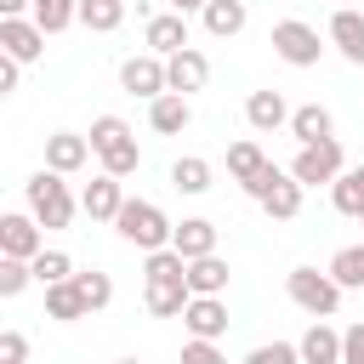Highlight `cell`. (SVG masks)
Here are the masks:
<instances>
[{
    "instance_id": "6da1fadb",
    "label": "cell",
    "mask_w": 364,
    "mask_h": 364,
    "mask_svg": "<svg viewBox=\"0 0 364 364\" xmlns=\"http://www.w3.org/2000/svg\"><path fill=\"white\" fill-rule=\"evenodd\" d=\"M142 279H148V313L154 318H182L188 313V301H193V290H188V262L176 256V250H154L148 262H142Z\"/></svg>"
},
{
    "instance_id": "7a4b0ae2",
    "label": "cell",
    "mask_w": 364,
    "mask_h": 364,
    "mask_svg": "<svg viewBox=\"0 0 364 364\" xmlns=\"http://www.w3.org/2000/svg\"><path fill=\"white\" fill-rule=\"evenodd\" d=\"M91 154H97L102 171L119 176V182L142 165V148H136V136H131V125H125L119 114H97V119H91Z\"/></svg>"
},
{
    "instance_id": "3957f363",
    "label": "cell",
    "mask_w": 364,
    "mask_h": 364,
    "mask_svg": "<svg viewBox=\"0 0 364 364\" xmlns=\"http://www.w3.org/2000/svg\"><path fill=\"white\" fill-rule=\"evenodd\" d=\"M114 228H119V239L125 245H136V250H171V239H176V222L154 205V199H125V210L114 216Z\"/></svg>"
},
{
    "instance_id": "277c9868",
    "label": "cell",
    "mask_w": 364,
    "mask_h": 364,
    "mask_svg": "<svg viewBox=\"0 0 364 364\" xmlns=\"http://www.w3.org/2000/svg\"><path fill=\"white\" fill-rule=\"evenodd\" d=\"M23 193H28V216L51 233V228H68L74 222V210H80V199L68 193V182L57 176V171H34L28 182H23Z\"/></svg>"
},
{
    "instance_id": "5b68a950",
    "label": "cell",
    "mask_w": 364,
    "mask_h": 364,
    "mask_svg": "<svg viewBox=\"0 0 364 364\" xmlns=\"http://www.w3.org/2000/svg\"><path fill=\"white\" fill-rule=\"evenodd\" d=\"M284 290H290V301H296L301 313H313V318H336V307H341V284H336L330 273H318V267H290V273H284Z\"/></svg>"
},
{
    "instance_id": "8992f818",
    "label": "cell",
    "mask_w": 364,
    "mask_h": 364,
    "mask_svg": "<svg viewBox=\"0 0 364 364\" xmlns=\"http://www.w3.org/2000/svg\"><path fill=\"white\" fill-rule=\"evenodd\" d=\"M245 193H250V199H256V205H262L273 222H290V216L301 210V182H296L290 171H279V165H267V171H262V176H256Z\"/></svg>"
},
{
    "instance_id": "52a82bcc",
    "label": "cell",
    "mask_w": 364,
    "mask_h": 364,
    "mask_svg": "<svg viewBox=\"0 0 364 364\" xmlns=\"http://www.w3.org/2000/svg\"><path fill=\"white\" fill-rule=\"evenodd\" d=\"M273 51H279L290 68H313V63L324 57V46H318V28H313V23H301V17H284V23H273Z\"/></svg>"
},
{
    "instance_id": "ba28073f",
    "label": "cell",
    "mask_w": 364,
    "mask_h": 364,
    "mask_svg": "<svg viewBox=\"0 0 364 364\" xmlns=\"http://www.w3.org/2000/svg\"><path fill=\"white\" fill-rule=\"evenodd\" d=\"M347 171V159H341V142L330 136V142H313V148H296V159H290V176L301 182V188H318V182H336Z\"/></svg>"
},
{
    "instance_id": "9c48e42d",
    "label": "cell",
    "mask_w": 364,
    "mask_h": 364,
    "mask_svg": "<svg viewBox=\"0 0 364 364\" xmlns=\"http://www.w3.org/2000/svg\"><path fill=\"white\" fill-rule=\"evenodd\" d=\"M119 85L131 91V97H165L171 91V80H165V57H154V51H142V57H125L119 63Z\"/></svg>"
},
{
    "instance_id": "30bf717a",
    "label": "cell",
    "mask_w": 364,
    "mask_h": 364,
    "mask_svg": "<svg viewBox=\"0 0 364 364\" xmlns=\"http://www.w3.org/2000/svg\"><path fill=\"white\" fill-rule=\"evenodd\" d=\"M40 250H46V239H40V222H34V216H23V210L0 216V256H11V262H34Z\"/></svg>"
},
{
    "instance_id": "8fae6325",
    "label": "cell",
    "mask_w": 364,
    "mask_h": 364,
    "mask_svg": "<svg viewBox=\"0 0 364 364\" xmlns=\"http://www.w3.org/2000/svg\"><path fill=\"white\" fill-rule=\"evenodd\" d=\"M0 51L17 57V63H34L46 51V28L34 17H0Z\"/></svg>"
},
{
    "instance_id": "7c38bea8",
    "label": "cell",
    "mask_w": 364,
    "mask_h": 364,
    "mask_svg": "<svg viewBox=\"0 0 364 364\" xmlns=\"http://www.w3.org/2000/svg\"><path fill=\"white\" fill-rule=\"evenodd\" d=\"M182 324H188L193 341H222L228 336V301L222 296H193L188 313H182Z\"/></svg>"
},
{
    "instance_id": "4fadbf2b",
    "label": "cell",
    "mask_w": 364,
    "mask_h": 364,
    "mask_svg": "<svg viewBox=\"0 0 364 364\" xmlns=\"http://www.w3.org/2000/svg\"><path fill=\"white\" fill-rule=\"evenodd\" d=\"M85 159H91V136H80V131H51L46 136V171L74 176Z\"/></svg>"
},
{
    "instance_id": "5bb4252c",
    "label": "cell",
    "mask_w": 364,
    "mask_h": 364,
    "mask_svg": "<svg viewBox=\"0 0 364 364\" xmlns=\"http://www.w3.org/2000/svg\"><path fill=\"white\" fill-rule=\"evenodd\" d=\"M80 210L91 216V222H114L119 210H125V188H119V176H91L85 182V193H80Z\"/></svg>"
},
{
    "instance_id": "9a60e30c",
    "label": "cell",
    "mask_w": 364,
    "mask_h": 364,
    "mask_svg": "<svg viewBox=\"0 0 364 364\" xmlns=\"http://www.w3.org/2000/svg\"><path fill=\"white\" fill-rule=\"evenodd\" d=\"M330 46H336L353 68H364V11H358V6H336V17H330Z\"/></svg>"
},
{
    "instance_id": "2e32d148",
    "label": "cell",
    "mask_w": 364,
    "mask_h": 364,
    "mask_svg": "<svg viewBox=\"0 0 364 364\" xmlns=\"http://www.w3.org/2000/svg\"><path fill=\"white\" fill-rule=\"evenodd\" d=\"M142 40H148L154 57H176V51H188V17L182 11H159V17H148Z\"/></svg>"
},
{
    "instance_id": "e0dca14e",
    "label": "cell",
    "mask_w": 364,
    "mask_h": 364,
    "mask_svg": "<svg viewBox=\"0 0 364 364\" xmlns=\"http://www.w3.org/2000/svg\"><path fill=\"white\" fill-rule=\"evenodd\" d=\"M165 80H171V91L176 97H193V91H205V80H210V63H205V51H176V57H165Z\"/></svg>"
},
{
    "instance_id": "ac0fdd59",
    "label": "cell",
    "mask_w": 364,
    "mask_h": 364,
    "mask_svg": "<svg viewBox=\"0 0 364 364\" xmlns=\"http://www.w3.org/2000/svg\"><path fill=\"white\" fill-rule=\"evenodd\" d=\"M148 125H154L159 136H182V131L193 125V102H188V97H176V91H165V97H154V102H148Z\"/></svg>"
},
{
    "instance_id": "d6986e66",
    "label": "cell",
    "mask_w": 364,
    "mask_h": 364,
    "mask_svg": "<svg viewBox=\"0 0 364 364\" xmlns=\"http://www.w3.org/2000/svg\"><path fill=\"white\" fill-rule=\"evenodd\" d=\"M171 250H176L182 262L216 256V222H205V216H188V222H176V239H171Z\"/></svg>"
},
{
    "instance_id": "ffe728a7",
    "label": "cell",
    "mask_w": 364,
    "mask_h": 364,
    "mask_svg": "<svg viewBox=\"0 0 364 364\" xmlns=\"http://www.w3.org/2000/svg\"><path fill=\"white\" fill-rule=\"evenodd\" d=\"M290 102H284V91H250V102H245V119H250V131H279V125H290Z\"/></svg>"
},
{
    "instance_id": "44dd1931",
    "label": "cell",
    "mask_w": 364,
    "mask_h": 364,
    "mask_svg": "<svg viewBox=\"0 0 364 364\" xmlns=\"http://www.w3.org/2000/svg\"><path fill=\"white\" fill-rule=\"evenodd\" d=\"M290 136H296L301 148H313V142H330V136H336V119H330V108H318V102H301V108L290 114Z\"/></svg>"
},
{
    "instance_id": "7402d4cb",
    "label": "cell",
    "mask_w": 364,
    "mask_h": 364,
    "mask_svg": "<svg viewBox=\"0 0 364 364\" xmlns=\"http://www.w3.org/2000/svg\"><path fill=\"white\" fill-rule=\"evenodd\" d=\"M296 347H301V364H341V330H330L324 318H313V330Z\"/></svg>"
},
{
    "instance_id": "603a6c76",
    "label": "cell",
    "mask_w": 364,
    "mask_h": 364,
    "mask_svg": "<svg viewBox=\"0 0 364 364\" xmlns=\"http://www.w3.org/2000/svg\"><path fill=\"white\" fill-rule=\"evenodd\" d=\"M91 307H85V296H80V284L74 279H63V284H46V318H57V324H74V318H85Z\"/></svg>"
},
{
    "instance_id": "cb8c5ba5",
    "label": "cell",
    "mask_w": 364,
    "mask_h": 364,
    "mask_svg": "<svg viewBox=\"0 0 364 364\" xmlns=\"http://www.w3.org/2000/svg\"><path fill=\"white\" fill-rule=\"evenodd\" d=\"M267 165H273V159L262 154V142H233V148H228V176H233L239 188H250Z\"/></svg>"
},
{
    "instance_id": "d4e9b609",
    "label": "cell",
    "mask_w": 364,
    "mask_h": 364,
    "mask_svg": "<svg viewBox=\"0 0 364 364\" xmlns=\"http://www.w3.org/2000/svg\"><path fill=\"white\" fill-rule=\"evenodd\" d=\"M330 205H336L341 216H358V222H364V165H353V171H341V176L330 182Z\"/></svg>"
},
{
    "instance_id": "484cf974",
    "label": "cell",
    "mask_w": 364,
    "mask_h": 364,
    "mask_svg": "<svg viewBox=\"0 0 364 364\" xmlns=\"http://www.w3.org/2000/svg\"><path fill=\"white\" fill-rule=\"evenodd\" d=\"M188 290H193V296H222V290H228V262H222V256L188 262Z\"/></svg>"
},
{
    "instance_id": "4316f807",
    "label": "cell",
    "mask_w": 364,
    "mask_h": 364,
    "mask_svg": "<svg viewBox=\"0 0 364 364\" xmlns=\"http://www.w3.org/2000/svg\"><path fill=\"white\" fill-rule=\"evenodd\" d=\"M205 28H210L216 40H233V34L245 28V0H210V6H205Z\"/></svg>"
},
{
    "instance_id": "83f0119b",
    "label": "cell",
    "mask_w": 364,
    "mask_h": 364,
    "mask_svg": "<svg viewBox=\"0 0 364 364\" xmlns=\"http://www.w3.org/2000/svg\"><path fill=\"white\" fill-rule=\"evenodd\" d=\"M80 23L91 34H114L125 23V0H80Z\"/></svg>"
},
{
    "instance_id": "f1b7e54d",
    "label": "cell",
    "mask_w": 364,
    "mask_h": 364,
    "mask_svg": "<svg viewBox=\"0 0 364 364\" xmlns=\"http://www.w3.org/2000/svg\"><path fill=\"white\" fill-rule=\"evenodd\" d=\"M330 279H336L341 290H364V245H341V250L330 256Z\"/></svg>"
},
{
    "instance_id": "f546056e",
    "label": "cell",
    "mask_w": 364,
    "mask_h": 364,
    "mask_svg": "<svg viewBox=\"0 0 364 364\" xmlns=\"http://www.w3.org/2000/svg\"><path fill=\"white\" fill-rule=\"evenodd\" d=\"M171 188H176V193H205V188H210V159H199V154L176 159V165H171Z\"/></svg>"
},
{
    "instance_id": "4dcf8cb0",
    "label": "cell",
    "mask_w": 364,
    "mask_h": 364,
    "mask_svg": "<svg viewBox=\"0 0 364 364\" xmlns=\"http://www.w3.org/2000/svg\"><path fill=\"white\" fill-rule=\"evenodd\" d=\"M34 23L46 34H63L68 23H80V0H34Z\"/></svg>"
},
{
    "instance_id": "1f68e13d",
    "label": "cell",
    "mask_w": 364,
    "mask_h": 364,
    "mask_svg": "<svg viewBox=\"0 0 364 364\" xmlns=\"http://www.w3.org/2000/svg\"><path fill=\"white\" fill-rule=\"evenodd\" d=\"M28 267H34V284H63V279H74V262H68V250H40Z\"/></svg>"
},
{
    "instance_id": "d6a6232c",
    "label": "cell",
    "mask_w": 364,
    "mask_h": 364,
    "mask_svg": "<svg viewBox=\"0 0 364 364\" xmlns=\"http://www.w3.org/2000/svg\"><path fill=\"white\" fill-rule=\"evenodd\" d=\"M74 284H80V296H85V307H91V313H102V307L114 301V279H108V273H97V267H91V273H74Z\"/></svg>"
},
{
    "instance_id": "836d02e7",
    "label": "cell",
    "mask_w": 364,
    "mask_h": 364,
    "mask_svg": "<svg viewBox=\"0 0 364 364\" xmlns=\"http://www.w3.org/2000/svg\"><path fill=\"white\" fill-rule=\"evenodd\" d=\"M34 284V267L28 262H11V256H0V296L11 301V296H23Z\"/></svg>"
},
{
    "instance_id": "e575fe53",
    "label": "cell",
    "mask_w": 364,
    "mask_h": 364,
    "mask_svg": "<svg viewBox=\"0 0 364 364\" xmlns=\"http://www.w3.org/2000/svg\"><path fill=\"white\" fill-rule=\"evenodd\" d=\"M245 364H301V347L296 341H262L245 353Z\"/></svg>"
},
{
    "instance_id": "d590c367",
    "label": "cell",
    "mask_w": 364,
    "mask_h": 364,
    "mask_svg": "<svg viewBox=\"0 0 364 364\" xmlns=\"http://www.w3.org/2000/svg\"><path fill=\"white\" fill-rule=\"evenodd\" d=\"M28 358V336L23 330H0V364H23Z\"/></svg>"
},
{
    "instance_id": "8d00e7d4",
    "label": "cell",
    "mask_w": 364,
    "mask_h": 364,
    "mask_svg": "<svg viewBox=\"0 0 364 364\" xmlns=\"http://www.w3.org/2000/svg\"><path fill=\"white\" fill-rule=\"evenodd\" d=\"M182 364H228V353L216 341H188L182 347Z\"/></svg>"
},
{
    "instance_id": "74e56055",
    "label": "cell",
    "mask_w": 364,
    "mask_h": 364,
    "mask_svg": "<svg viewBox=\"0 0 364 364\" xmlns=\"http://www.w3.org/2000/svg\"><path fill=\"white\" fill-rule=\"evenodd\" d=\"M341 364H364V324L341 330Z\"/></svg>"
},
{
    "instance_id": "f35d334b",
    "label": "cell",
    "mask_w": 364,
    "mask_h": 364,
    "mask_svg": "<svg viewBox=\"0 0 364 364\" xmlns=\"http://www.w3.org/2000/svg\"><path fill=\"white\" fill-rule=\"evenodd\" d=\"M17 74H23V63L0 51V97H11V91H17Z\"/></svg>"
},
{
    "instance_id": "ab89813d",
    "label": "cell",
    "mask_w": 364,
    "mask_h": 364,
    "mask_svg": "<svg viewBox=\"0 0 364 364\" xmlns=\"http://www.w3.org/2000/svg\"><path fill=\"white\" fill-rule=\"evenodd\" d=\"M23 11H34V0H0V17H23Z\"/></svg>"
},
{
    "instance_id": "60d3db41",
    "label": "cell",
    "mask_w": 364,
    "mask_h": 364,
    "mask_svg": "<svg viewBox=\"0 0 364 364\" xmlns=\"http://www.w3.org/2000/svg\"><path fill=\"white\" fill-rule=\"evenodd\" d=\"M171 6H176V11H182V17H188V11H205V6H210V0H171Z\"/></svg>"
},
{
    "instance_id": "b9f144b4",
    "label": "cell",
    "mask_w": 364,
    "mask_h": 364,
    "mask_svg": "<svg viewBox=\"0 0 364 364\" xmlns=\"http://www.w3.org/2000/svg\"><path fill=\"white\" fill-rule=\"evenodd\" d=\"M119 364H136V358H119Z\"/></svg>"
},
{
    "instance_id": "7bdbcfd3",
    "label": "cell",
    "mask_w": 364,
    "mask_h": 364,
    "mask_svg": "<svg viewBox=\"0 0 364 364\" xmlns=\"http://www.w3.org/2000/svg\"><path fill=\"white\" fill-rule=\"evenodd\" d=\"M341 6H353V0H341Z\"/></svg>"
}]
</instances>
